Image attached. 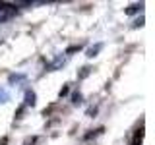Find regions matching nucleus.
Wrapping results in <instances>:
<instances>
[{
  "label": "nucleus",
  "instance_id": "2",
  "mask_svg": "<svg viewBox=\"0 0 155 145\" xmlns=\"http://www.w3.org/2000/svg\"><path fill=\"white\" fill-rule=\"evenodd\" d=\"M138 8H142V6H140V4H132V6L126 10V14H134V12H138Z\"/></svg>",
  "mask_w": 155,
  "mask_h": 145
},
{
  "label": "nucleus",
  "instance_id": "1",
  "mask_svg": "<svg viewBox=\"0 0 155 145\" xmlns=\"http://www.w3.org/2000/svg\"><path fill=\"white\" fill-rule=\"evenodd\" d=\"M16 16V8L12 4H6V2H0V21H6V19H12Z\"/></svg>",
  "mask_w": 155,
  "mask_h": 145
}]
</instances>
